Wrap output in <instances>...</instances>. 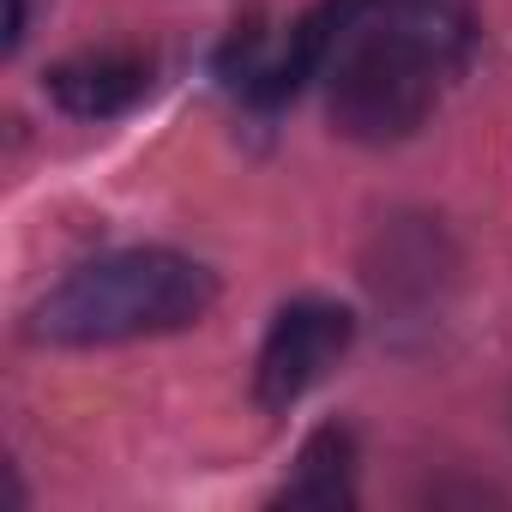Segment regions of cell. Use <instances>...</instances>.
Here are the masks:
<instances>
[{
    "mask_svg": "<svg viewBox=\"0 0 512 512\" xmlns=\"http://www.w3.org/2000/svg\"><path fill=\"white\" fill-rule=\"evenodd\" d=\"M211 302H217V278L199 260H187L175 247H127V253H103V260L79 266L73 278H61L37 302L31 338L61 344V350L133 344V338L199 326Z\"/></svg>",
    "mask_w": 512,
    "mask_h": 512,
    "instance_id": "1",
    "label": "cell"
},
{
    "mask_svg": "<svg viewBox=\"0 0 512 512\" xmlns=\"http://www.w3.org/2000/svg\"><path fill=\"white\" fill-rule=\"evenodd\" d=\"M320 79H326V115L344 139L398 145L428 121L446 67L422 43H410L392 19H380L374 0H344Z\"/></svg>",
    "mask_w": 512,
    "mask_h": 512,
    "instance_id": "2",
    "label": "cell"
},
{
    "mask_svg": "<svg viewBox=\"0 0 512 512\" xmlns=\"http://www.w3.org/2000/svg\"><path fill=\"white\" fill-rule=\"evenodd\" d=\"M350 338H356V314L350 308L320 302V296L290 302L272 320L266 344H260V368H253V392H260V404L266 410H290L296 398H308L344 362Z\"/></svg>",
    "mask_w": 512,
    "mask_h": 512,
    "instance_id": "3",
    "label": "cell"
},
{
    "mask_svg": "<svg viewBox=\"0 0 512 512\" xmlns=\"http://www.w3.org/2000/svg\"><path fill=\"white\" fill-rule=\"evenodd\" d=\"M151 85V67L133 61V55H79V61H61L43 91L67 109V115H85V121H103V115H121L145 97Z\"/></svg>",
    "mask_w": 512,
    "mask_h": 512,
    "instance_id": "4",
    "label": "cell"
},
{
    "mask_svg": "<svg viewBox=\"0 0 512 512\" xmlns=\"http://www.w3.org/2000/svg\"><path fill=\"white\" fill-rule=\"evenodd\" d=\"M356 500V434L350 428H320L308 434L296 476L278 488V506H314V512H338Z\"/></svg>",
    "mask_w": 512,
    "mask_h": 512,
    "instance_id": "5",
    "label": "cell"
},
{
    "mask_svg": "<svg viewBox=\"0 0 512 512\" xmlns=\"http://www.w3.org/2000/svg\"><path fill=\"white\" fill-rule=\"evenodd\" d=\"M374 13L392 19L410 43H422L446 73L464 67L470 55V37H476V13L470 0H374Z\"/></svg>",
    "mask_w": 512,
    "mask_h": 512,
    "instance_id": "6",
    "label": "cell"
}]
</instances>
